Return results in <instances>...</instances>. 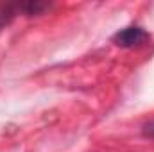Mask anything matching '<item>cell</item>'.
Instances as JSON below:
<instances>
[{"label":"cell","mask_w":154,"mask_h":152,"mask_svg":"<svg viewBox=\"0 0 154 152\" xmlns=\"http://www.w3.org/2000/svg\"><path fill=\"white\" fill-rule=\"evenodd\" d=\"M149 38L151 36L142 27L131 25V27H125V29L118 31L113 36V43L118 45V47H122V48H133V47L143 45L145 41H149Z\"/></svg>","instance_id":"cell-1"},{"label":"cell","mask_w":154,"mask_h":152,"mask_svg":"<svg viewBox=\"0 0 154 152\" xmlns=\"http://www.w3.org/2000/svg\"><path fill=\"white\" fill-rule=\"evenodd\" d=\"M18 4H0V31L11 23V20L18 14Z\"/></svg>","instance_id":"cell-2"},{"label":"cell","mask_w":154,"mask_h":152,"mask_svg":"<svg viewBox=\"0 0 154 152\" xmlns=\"http://www.w3.org/2000/svg\"><path fill=\"white\" fill-rule=\"evenodd\" d=\"M143 134L149 136V138H154V120L147 122V123L143 125Z\"/></svg>","instance_id":"cell-3"}]
</instances>
